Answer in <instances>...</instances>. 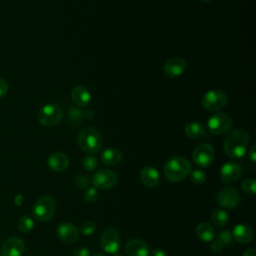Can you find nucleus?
Here are the masks:
<instances>
[{
  "label": "nucleus",
  "instance_id": "nucleus-16",
  "mask_svg": "<svg viewBox=\"0 0 256 256\" xmlns=\"http://www.w3.org/2000/svg\"><path fill=\"white\" fill-rule=\"evenodd\" d=\"M125 253L128 256H148L150 249L145 241L141 239H131L125 244Z\"/></svg>",
  "mask_w": 256,
  "mask_h": 256
},
{
  "label": "nucleus",
  "instance_id": "nucleus-29",
  "mask_svg": "<svg viewBox=\"0 0 256 256\" xmlns=\"http://www.w3.org/2000/svg\"><path fill=\"white\" fill-rule=\"evenodd\" d=\"M96 230V224L92 221H86L80 226V233L86 236L92 235Z\"/></svg>",
  "mask_w": 256,
  "mask_h": 256
},
{
  "label": "nucleus",
  "instance_id": "nucleus-17",
  "mask_svg": "<svg viewBox=\"0 0 256 256\" xmlns=\"http://www.w3.org/2000/svg\"><path fill=\"white\" fill-rule=\"evenodd\" d=\"M140 180L142 184L148 188H155L160 184V174L156 168L151 166L144 167L140 172Z\"/></svg>",
  "mask_w": 256,
  "mask_h": 256
},
{
  "label": "nucleus",
  "instance_id": "nucleus-30",
  "mask_svg": "<svg viewBox=\"0 0 256 256\" xmlns=\"http://www.w3.org/2000/svg\"><path fill=\"white\" fill-rule=\"evenodd\" d=\"M84 199L87 202H90V203L95 202L98 199V191H97V189L95 187L87 188V190L84 193Z\"/></svg>",
  "mask_w": 256,
  "mask_h": 256
},
{
  "label": "nucleus",
  "instance_id": "nucleus-44",
  "mask_svg": "<svg viewBox=\"0 0 256 256\" xmlns=\"http://www.w3.org/2000/svg\"><path fill=\"white\" fill-rule=\"evenodd\" d=\"M0 256H1V255H0Z\"/></svg>",
  "mask_w": 256,
  "mask_h": 256
},
{
  "label": "nucleus",
  "instance_id": "nucleus-18",
  "mask_svg": "<svg viewBox=\"0 0 256 256\" xmlns=\"http://www.w3.org/2000/svg\"><path fill=\"white\" fill-rule=\"evenodd\" d=\"M47 165L55 172H62L69 166V158L62 152H54L47 158Z\"/></svg>",
  "mask_w": 256,
  "mask_h": 256
},
{
  "label": "nucleus",
  "instance_id": "nucleus-6",
  "mask_svg": "<svg viewBox=\"0 0 256 256\" xmlns=\"http://www.w3.org/2000/svg\"><path fill=\"white\" fill-rule=\"evenodd\" d=\"M228 103L227 94L220 89H212L205 93L202 99L203 107L211 112L219 111Z\"/></svg>",
  "mask_w": 256,
  "mask_h": 256
},
{
  "label": "nucleus",
  "instance_id": "nucleus-8",
  "mask_svg": "<svg viewBox=\"0 0 256 256\" xmlns=\"http://www.w3.org/2000/svg\"><path fill=\"white\" fill-rule=\"evenodd\" d=\"M214 157V148L208 143L199 144L192 152V159L194 163L200 167H208L211 165Z\"/></svg>",
  "mask_w": 256,
  "mask_h": 256
},
{
  "label": "nucleus",
  "instance_id": "nucleus-42",
  "mask_svg": "<svg viewBox=\"0 0 256 256\" xmlns=\"http://www.w3.org/2000/svg\"><path fill=\"white\" fill-rule=\"evenodd\" d=\"M113 256H123V255H122V254H119V253H114Z\"/></svg>",
  "mask_w": 256,
  "mask_h": 256
},
{
  "label": "nucleus",
  "instance_id": "nucleus-33",
  "mask_svg": "<svg viewBox=\"0 0 256 256\" xmlns=\"http://www.w3.org/2000/svg\"><path fill=\"white\" fill-rule=\"evenodd\" d=\"M68 115L72 120H79L82 118V116H85L83 115V112L77 107H70Z\"/></svg>",
  "mask_w": 256,
  "mask_h": 256
},
{
  "label": "nucleus",
  "instance_id": "nucleus-4",
  "mask_svg": "<svg viewBox=\"0 0 256 256\" xmlns=\"http://www.w3.org/2000/svg\"><path fill=\"white\" fill-rule=\"evenodd\" d=\"M55 211L56 202L49 195L39 197L32 206V215L36 220L40 222H46L50 220L53 217Z\"/></svg>",
  "mask_w": 256,
  "mask_h": 256
},
{
  "label": "nucleus",
  "instance_id": "nucleus-26",
  "mask_svg": "<svg viewBox=\"0 0 256 256\" xmlns=\"http://www.w3.org/2000/svg\"><path fill=\"white\" fill-rule=\"evenodd\" d=\"M190 179L191 181L196 184V185H201V184H204L207 180V174L203 171V170H200V169H196V170H193L190 174Z\"/></svg>",
  "mask_w": 256,
  "mask_h": 256
},
{
  "label": "nucleus",
  "instance_id": "nucleus-14",
  "mask_svg": "<svg viewBox=\"0 0 256 256\" xmlns=\"http://www.w3.org/2000/svg\"><path fill=\"white\" fill-rule=\"evenodd\" d=\"M56 234L62 242L68 244L76 242L79 237V231L76 228V226L67 222L60 223L57 226Z\"/></svg>",
  "mask_w": 256,
  "mask_h": 256
},
{
  "label": "nucleus",
  "instance_id": "nucleus-22",
  "mask_svg": "<svg viewBox=\"0 0 256 256\" xmlns=\"http://www.w3.org/2000/svg\"><path fill=\"white\" fill-rule=\"evenodd\" d=\"M197 237L203 242H211L214 240L215 231L214 228L207 222H201L196 228Z\"/></svg>",
  "mask_w": 256,
  "mask_h": 256
},
{
  "label": "nucleus",
  "instance_id": "nucleus-39",
  "mask_svg": "<svg viewBox=\"0 0 256 256\" xmlns=\"http://www.w3.org/2000/svg\"><path fill=\"white\" fill-rule=\"evenodd\" d=\"M243 256H256V250L254 248H249L244 251Z\"/></svg>",
  "mask_w": 256,
  "mask_h": 256
},
{
  "label": "nucleus",
  "instance_id": "nucleus-9",
  "mask_svg": "<svg viewBox=\"0 0 256 256\" xmlns=\"http://www.w3.org/2000/svg\"><path fill=\"white\" fill-rule=\"evenodd\" d=\"M117 183V175L109 169H99L92 177V184L96 189H110Z\"/></svg>",
  "mask_w": 256,
  "mask_h": 256
},
{
  "label": "nucleus",
  "instance_id": "nucleus-25",
  "mask_svg": "<svg viewBox=\"0 0 256 256\" xmlns=\"http://www.w3.org/2000/svg\"><path fill=\"white\" fill-rule=\"evenodd\" d=\"M17 227L22 233H29L34 227V220L29 215H23L17 223Z\"/></svg>",
  "mask_w": 256,
  "mask_h": 256
},
{
  "label": "nucleus",
  "instance_id": "nucleus-11",
  "mask_svg": "<svg viewBox=\"0 0 256 256\" xmlns=\"http://www.w3.org/2000/svg\"><path fill=\"white\" fill-rule=\"evenodd\" d=\"M216 201L221 207L234 209L240 203V195L235 188L225 187L217 193Z\"/></svg>",
  "mask_w": 256,
  "mask_h": 256
},
{
  "label": "nucleus",
  "instance_id": "nucleus-12",
  "mask_svg": "<svg viewBox=\"0 0 256 256\" xmlns=\"http://www.w3.org/2000/svg\"><path fill=\"white\" fill-rule=\"evenodd\" d=\"M26 245L21 238L10 237L1 246V256H22Z\"/></svg>",
  "mask_w": 256,
  "mask_h": 256
},
{
  "label": "nucleus",
  "instance_id": "nucleus-43",
  "mask_svg": "<svg viewBox=\"0 0 256 256\" xmlns=\"http://www.w3.org/2000/svg\"><path fill=\"white\" fill-rule=\"evenodd\" d=\"M201 1H203V2H208V1H210V0H201Z\"/></svg>",
  "mask_w": 256,
  "mask_h": 256
},
{
  "label": "nucleus",
  "instance_id": "nucleus-28",
  "mask_svg": "<svg viewBox=\"0 0 256 256\" xmlns=\"http://www.w3.org/2000/svg\"><path fill=\"white\" fill-rule=\"evenodd\" d=\"M82 165L85 170L93 171L98 166V159L93 155H87L84 157L82 161Z\"/></svg>",
  "mask_w": 256,
  "mask_h": 256
},
{
  "label": "nucleus",
  "instance_id": "nucleus-19",
  "mask_svg": "<svg viewBox=\"0 0 256 256\" xmlns=\"http://www.w3.org/2000/svg\"><path fill=\"white\" fill-rule=\"evenodd\" d=\"M232 237L238 243L247 244V243H250L253 240L254 233H253V230L250 226H248L244 223H240V224H237L233 228Z\"/></svg>",
  "mask_w": 256,
  "mask_h": 256
},
{
  "label": "nucleus",
  "instance_id": "nucleus-38",
  "mask_svg": "<svg viewBox=\"0 0 256 256\" xmlns=\"http://www.w3.org/2000/svg\"><path fill=\"white\" fill-rule=\"evenodd\" d=\"M255 144H253L252 146H251V148L249 149V151H248V157H249V159L254 163L255 161H256V151H255Z\"/></svg>",
  "mask_w": 256,
  "mask_h": 256
},
{
  "label": "nucleus",
  "instance_id": "nucleus-40",
  "mask_svg": "<svg viewBox=\"0 0 256 256\" xmlns=\"http://www.w3.org/2000/svg\"><path fill=\"white\" fill-rule=\"evenodd\" d=\"M14 203L16 206H20L22 205L23 203V196L21 194H17L16 197H15V200H14Z\"/></svg>",
  "mask_w": 256,
  "mask_h": 256
},
{
  "label": "nucleus",
  "instance_id": "nucleus-32",
  "mask_svg": "<svg viewBox=\"0 0 256 256\" xmlns=\"http://www.w3.org/2000/svg\"><path fill=\"white\" fill-rule=\"evenodd\" d=\"M233 237H232V233L228 230H224L221 231L218 235V240H220L223 244H230L232 241Z\"/></svg>",
  "mask_w": 256,
  "mask_h": 256
},
{
  "label": "nucleus",
  "instance_id": "nucleus-5",
  "mask_svg": "<svg viewBox=\"0 0 256 256\" xmlns=\"http://www.w3.org/2000/svg\"><path fill=\"white\" fill-rule=\"evenodd\" d=\"M63 115L62 108L55 103L44 105L38 112V122L45 127H52L59 123Z\"/></svg>",
  "mask_w": 256,
  "mask_h": 256
},
{
  "label": "nucleus",
  "instance_id": "nucleus-1",
  "mask_svg": "<svg viewBox=\"0 0 256 256\" xmlns=\"http://www.w3.org/2000/svg\"><path fill=\"white\" fill-rule=\"evenodd\" d=\"M248 142V133L244 129H235L226 136L223 142L224 152L229 158H242L246 153Z\"/></svg>",
  "mask_w": 256,
  "mask_h": 256
},
{
  "label": "nucleus",
  "instance_id": "nucleus-35",
  "mask_svg": "<svg viewBox=\"0 0 256 256\" xmlns=\"http://www.w3.org/2000/svg\"><path fill=\"white\" fill-rule=\"evenodd\" d=\"M73 256H90V250L86 247H77L73 251Z\"/></svg>",
  "mask_w": 256,
  "mask_h": 256
},
{
  "label": "nucleus",
  "instance_id": "nucleus-20",
  "mask_svg": "<svg viewBox=\"0 0 256 256\" xmlns=\"http://www.w3.org/2000/svg\"><path fill=\"white\" fill-rule=\"evenodd\" d=\"M71 98L73 102L79 107H86L90 104L91 93L88 88L82 85L75 86L71 91Z\"/></svg>",
  "mask_w": 256,
  "mask_h": 256
},
{
  "label": "nucleus",
  "instance_id": "nucleus-36",
  "mask_svg": "<svg viewBox=\"0 0 256 256\" xmlns=\"http://www.w3.org/2000/svg\"><path fill=\"white\" fill-rule=\"evenodd\" d=\"M7 91H8V83L4 78L0 77V97H3L4 95H6Z\"/></svg>",
  "mask_w": 256,
  "mask_h": 256
},
{
  "label": "nucleus",
  "instance_id": "nucleus-7",
  "mask_svg": "<svg viewBox=\"0 0 256 256\" xmlns=\"http://www.w3.org/2000/svg\"><path fill=\"white\" fill-rule=\"evenodd\" d=\"M233 124L232 118L227 113H216L207 120V127L210 133L222 135L227 133Z\"/></svg>",
  "mask_w": 256,
  "mask_h": 256
},
{
  "label": "nucleus",
  "instance_id": "nucleus-37",
  "mask_svg": "<svg viewBox=\"0 0 256 256\" xmlns=\"http://www.w3.org/2000/svg\"><path fill=\"white\" fill-rule=\"evenodd\" d=\"M151 256H169L168 253L162 248H154L151 252Z\"/></svg>",
  "mask_w": 256,
  "mask_h": 256
},
{
  "label": "nucleus",
  "instance_id": "nucleus-2",
  "mask_svg": "<svg viewBox=\"0 0 256 256\" xmlns=\"http://www.w3.org/2000/svg\"><path fill=\"white\" fill-rule=\"evenodd\" d=\"M191 172L190 162L182 156L170 158L164 166V175L171 182H178L186 178Z\"/></svg>",
  "mask_w": 256,
  "mask_h": 256
},
{
  "label": "nucleus",
  "instance_id": "nucleus-10",
  "mask_svg": "<svg viewBox=\"0 0 256 256\" xmlns=\"http://www.w3.org/2000/svg\"><path fill=\"white\" fill-rule=\"evenodd\" d=\"M100 245H101V248L106 253H109V254L117 253L121 245V238L117 230L113 228L106 229L101 235Z\"/></svg>",
  "mask_w": 256,
  "mask_h": 256
},
{
  "label": "nucleus",
  "instance_id": "nucleus-27",
  "mask_svg": "<svg viewBox=\"0 0 256 256\" xmlns=\"http://www.w3.org/2000/svg\"><path fill=\"white\" fill-rule=\"evenodd\" d=\"M241 188H242V191L244 193L249 194V195H254L256 193V181H255V179H253V178L245 179L242 182Z\"/></svg>",
  "mask_w": 256,
  "mask_h": 256
},
{
  "label": "nucleus",
  "instance_id": "nucleus-31",
  "mask_svg": "<svg viewBox=\"0 0 256 256\" xmlns=\"http://www.w3.org/2000/svg\"><path fill=\"white\" fill-rule=\"evenodd\" d=\"M75 184L80 189L89 188V179L85 175H83V174L77 175V177L75 179Z\"/></svg>",
  "mask_w": 256,
  "mask_h": 256
},
{
  "label": "nucleus",
  "instance_id": "nucleus-23",
  "mask_svg": "<svg viewBox=\"0 0 256 256\" xmlns=\"http://www.w3.org/2000/svg\"><path fill=\"white\" fill-rule=\"evenodd\" d=\"M184 131H185V134L187 137L192 138V139H197L204 135L205 128L200 122L192 121V122L187 123Z\"/></svg>",
  "mask_w": 256,
  "mask_h": 256
},
{
  "label": "nucleus",
  "instance_id": "nucleus-34",
  "mask_svg": "<svg viewBox=\"0 0 256 256\" xmlns=\"http://www.w3.org/2000/svg\"><path fill=\"white\" fill-rule=\"evenodd\" d=\"M223 246H224V244H223L220 240L216 239V240H212V243H211V245H210V248H211L212 252L218 253V252H220V251L223 249Z\"/></svg>",
  "mask_w": 256,
  "mask_h": 256
},
{
  "label": "nucleus",
  "instance_id": "nucleus-3",
  "mask_svg": "<svg viewBox=\"0 0 256 256\" xmlns=\"http://www.w3.org/2000/svg\"><path fill=\"white\" fill-rule=\"evenodd\" d=\"M77 141L82 150L91 154L99 152L103 145L101 133L92 127L83 128L77 136Z\"/></svg>",
  "mask_w": 256,
  "mask_h": 256
},
{
  "label": "nucleus",
  "instance_id": "nucleus-24",
  "mask_svg": "<svg viewBox=\"0 0 256 256\" xmlns=\"http://www.w3.org/2000/svg\"><path fill=\"white\" fill-rule=\"evenodd\" d=\"M211 221L214 225L218 227L224 226L228 221V214L223 209H215L211 213Z\"/></svg>",
  "mask_w": 256,
  "mask_h": 256
},
{
  "label": "nucleus",
  "instance_id": "nucleus-21",
  "mask_svg": "<svg viewBox=\"0 0 256 256\" xmlns=\"http://www.w3.org/2000/svg\"><path fill=\"white\" fill-rule=\"evenodd\" d=\"M101 160L105 165L116 166L122 161V153L116 148H107L102 152Z\"/></svg>",
  "mask_w": 256,
  "mask_h": 256
},
{
  "label": "nucleus",
  "instance_id": "nucleus-15",
  "mask_svg": "<svg viewBox=\"0 0 256 256\" xmlns=\"http://www.w3.org/2000/svg\"><path fill=\"white\" fill-rule=\"evenodd\" d=\"M186 69V61L182 57H172L164 64V73L171 78L179 77Z\"/></svg>",
  "mask_w": 256,
  "mask_h": 256
},
{
  "label": "nucleus",
  "instance_id": "nucleus-41",
  "mask_svg": "<svg viewBox=\"0 0 256 256\" xmlns=\"http://www.w3.org/2000/svg\"><path fill=\"white\" fill-rule=\"evenodd\" d=\"M91 256H106V255L101 254V253H95V254H93V255H91Z\"/></svg>",
  "mask_w": 256,
  "mask_h": 256
},
{
  "label": "nucleus",
  "instance_id": "nucleus-13",
  "mask_svg": "<svg viewBox=\"0 0 256 256\" xmlns=\"http://www.w3.org/2000/svg\"><path fill=\"white\" fill-rule=\"evenodd\" d=\"M242 175V167L235 162H227L220 169V178L224 183H234Z\"/></svg>",
  "mask_w": 256,
  "mask_h": 256
}]
</instances>
